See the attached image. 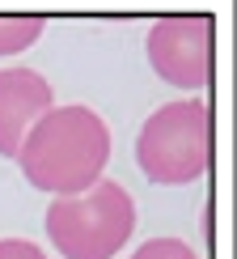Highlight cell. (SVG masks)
Masks as SVG:
<instances>
[{
	"label": "cell",
	"instance_id": "1",
	"mask_svg": "<svg viewBox=\"0 0 237 259\" xmlns=\"http://www.w3.org/2000/svg\"><path fill=\"white\" fill-rule=\"evenodd\" d=\"M110 161V127L89 106H51L17 149L21 179L47 196H81Z\"/></svg>",
	"mask_w": 237,
	"mask_h": 259
},
{
	"label": "cell",
	"instance_id": "2",
	"mask_svg": "<svg viewBox=\"0 0 237 259\" xmlns=\"http://www.w3.org/2000/svg\"><path fill=\"white\" fill-rule=\"evenodd\" d=\"M136 230V204L118 183L98 179L81 196H55L47 238L64 259H114Z\"/></svg>",
	"mask_w": 237,
	"mask_h": 259
},
{
	"label": "cell",
	"instance_id": "3",
	"mask_svg": "<svg viewBox=\"0 0 237 259\" xmlns=\"http://www.w3.org/2000/svg\"><path fill=\"white\" fill-rule=\"evenodd\" d=\"M136 161L153 183H195L212 166V106L199 98L165 102L136 136Z\"/></svg>",
	"mask_w": 237,
	"mask_h": 259
},
{
	"label": "cell",
	"instance_id": "4",
	"mask_svg": "<svg viewBox=\"0 0 237 259\" xmlns=\"http://www.w3.org/2000/svg\"><path fill=\"white\" fill-rule=\"evenodd\" d=\"M148 64L161 81L195 94L212 81V51H216V17L212 13H169L148 26Z\"/></svg>",
	"mask_w": 237,
	"mask_h": 259
},
{
	"label": "cell",
	"instance_id": "5",
	"mask_svg": "<svg viewBox=\"0 0 237 259\" xmlns=\"http://www.w3.org/2000/svg\"><path fill=\"white\" fill-rule=\"evenodd\" d=\"M55 106L51 81L34 68H0V157H17L38 115Z\"/></svg>",
	"mask_w": 237,
	"mask_h": 259
},
{
	"label": "cell",
	"instance_id": "6",
	"mask_svg": "<svg viewBox=\"0 0 237 259\" xmlns=\"http://www.w3.org/2000/svg\"><path fill=\"white\" fill-rule=\"evenodd\" d=\"M47 30L38 13H0V56H17V51L34 47Z\"/></svg>",
	"mask_w": 237,
	"mask_h": 259
},
{
	"label": "cell",
	"instance_id": "7",
	"mask_svg": "<svg viewBox=\"0 0 237 259\" xmlns=\"http://www.w3.org/2000/svg\"><path fill=\"white\" fill-rule=\"evenodd\" d=\"M127 259H199V255H195V246L182 242V238H148Z\"/></svg>",
	"mask_w": 237,
	"mask_h": 259
},
{
	"label": "cell",
	"instance_id": "8",
	"mask_svg": "<svg viewBox=\"0 0 237 259\" xmlns=\"http://www.w3.org/2000/svg\"><path fill=\"white\" fill-rule=\"evenodd\" d=\"M0 259H47V251L26 238H0Z\"/></svg>",
	"mask_w": 237,
	"mask_h": 259
}]
</instances>
